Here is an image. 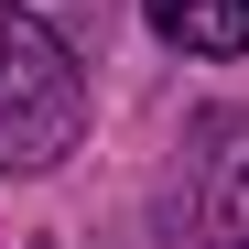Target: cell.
Instances as JSON below:
<instances>
[{
  "instance_id": "2",
  "label": "cell",
  "mask_w": 249,
  "mask_h": 249,
  "mask_svg": "<svg viewBox=\"0 0 249 249\" xmlns=\"http://www.w3.org/2000/svg\"><path fill=\"white\" fill-rule=\"evenodd\" d=\"M141 11L184 54H249V0H141Z\"/></svg>"
},
{
  "instance_id": "3",
  "label": "cell",
  "mask_w": 249,
  "mask_h": 249,
  "mask_svg": "<svg viewBox=\"0 0 249 249\" xmlns=\"http://www.w3.org/2000/svg\"><path fill=\"white\" fill-rule=\"evenodd\" d=\"M228 238H238V249H249V174H238V184H228Z\"/></svg>"
},
{
  "instance_id": "1",
  "label": "cell",
  "mask_w": 249,
  "mask_h": 249,
  "mask_svg": "<svg viewBox=\"0 0 249 249\" xmlns=\"http://www.w3.org/2000/svg\"><path fill=\"white\" fill-rule=\"evenodd\" d=\"M76 130H87V76H76V54L22 0H0V174H11V162L33 174V162L76 152Z\"/></svg>"
}]
</instances>
